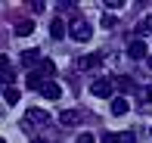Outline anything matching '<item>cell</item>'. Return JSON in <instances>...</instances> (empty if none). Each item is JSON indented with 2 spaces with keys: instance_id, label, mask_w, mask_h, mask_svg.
Listing matches in <instances>:
<instances>
[{
  "instance_id": "obj_1",
  "label": "cell",
  "mask_w": 152,
  "mask_h": 143,
  "mask_svg": "<svg viewBox=\"0 0 152 143\" xmlns=\"http://www.w3.org/2000/svg\"><path fill=\"white\" fill-rule=\"evenodd\" d=\"M90 93H93V97H99V100H112V97H115L112 78H96L93 84H90Z\"/></svg>"
},
{
  "instance_id": "obj_2",
  "label": "cell",
  "mask_w": 152,
  "mask_h": 143,
  "mask_svg": "<svg viewBox=\"0 0 152 143\" xmlns=\"http://www.w3.org/2000/svg\"><path fill=\"white\" fill-rule=\"evenodd\" d=\"M50 121V112H44V109H28L25 112V125L28 128H40V125H47Z\"/></svg>"
},
{
  "instance_id": "obj_3",
  "label": "cell",
  "mask_w": 152,
  "mask_h": 143,
  "mask_svg": "<svg viewBox=\"0 0 152 143\" xmlns=\"http://www.w3.org/2000/svg\"><path fill=\"white\" fill-rule=\"evenodd\" d=\"M72 37H75V40H90V37H93V28H90V22H84V19L72 22Z\"/></svg>"
},
{
  "instance_id": "obj_4",
  "label": "cell",
  "mask_w": 152,
  "mask_h": 143,
  "mask_svg": "<svg viewBox=\"0 0 152 143\" xmlns=\"http://www.w3.org/2000/svg\"><path fill=\"white\" fill-rule=\"evenodd\" d=\"M12 78H16V72H12V65H10V56L0 53V87H10Z\"/></svg>"
},
{
  "instance_id": "obj_5",
  "label": "cell",
  "mask_w": 152,
  "mask_h": 143,
  "mask_svg": "<svg viewBox=\"0 0 152 143\" xmlns=\"http://www.w3.org/2000/svg\"><path fill=\"white\" fill-rule=\"evenodd\" d=\"M146 53H149V47L143 44V40H130L127 44V56L130 59H146Z\"/></svg>"
},
{
  "instance_id": "obj_6",
  "label": "cell",
  "mask_w": 152,
  "mask_h": 143,
  "mask_svg": "<svg viewBox=\"0 0 152 143\" xmlns=\"http://www.w3.org/2000/svg\"><path fill=\"white\" fill-rule=\"evenodd\" d=\"M99 62H102L99 53H87V56H81V59H78V69H81V72H90V69H96Z\"/></svg>"
},
{
  "instance_id": "obj_7",
  "label": "cell",
  "mask_w": 152,
  "mask_h": 143,
  "mask_svg": "<svg viewBox=\"0 0 152 143\" xmlns=\"http://www.w3.org/2000/svg\"><path fill=\"white\" fill-rule=\"evenodd\" d=\"M40 93H44L47 100H59V97H62V87H59V84H53V81H44Z\"/></svg>"
},
{
  "instance_id": "obj_8",
  "label": "cell",
  "mask_w": 152,
  "mask_h": 143,
  "mask_svg": "<svg viewBox=\"0 0 152 143\" xmlns=\"http://www.w3.org/2000/svg\"><path fill=\"white\" fill-rule=\"evenodd\" d=\"M22 65H25V69L40 65V53H37V50H25V53H22Z\"/></svg>"
},
{
  "instance_id": "obj_9",
  "label": "cell",
  "mask_w": 152,
  "mask_h": 143,
  "mask_svg": "<svg viewBox=\"0 0 152 143\" xmlns=\"http://www.w3.org/2000/svg\"><path fill=\"white\" fill-rule=\"evenodd\" d=\"M50 37L53 40H62V37H65V22H62V19H53V22H50Z\"/></svg>"
},
{
  "instance_id": "obj_10",
  "label": "cell",
  "mask_w": 152,
  "mask_h": 143,
  "mask_svg": "<svg viewBox=\"0 0 152 143\" xmlns=\"http://www.w3.org/2000/svg\"><path fill=\"white\" fill-rule=\"evenodd\" d=\"M127 109H130V103L124 97H112V115H124Z\"/></svg>"
},
{
  "instance_id": "obj_11",
  "label": "cell",
  "mask_w": 152,
  "mask_h": 143,
  "mask_svg": "<svg viewBox=\"0 0 152 143\" xmlns=\"http://www.w3.org/2000/svg\"><path fill=\"white\" fill-rule=\"evenodd\" d=\"M59 121H62V125H65V128H72V125H78V121H81V115L75 112V109H65V112L59 115Z\"/></svg>"
},
{
  "instance_id": "obj_12",
  "label": "cell",
  "mask_w": 152,
  "mask_h": 143,
  "mask_svg": "<svg viewBox=\"0 0 152 143\" xmlns=\"http://www.w3.org/2000/svg\"><path fill=\"white\" fill-rule=\"evenodd\" d=\"M3 100H6V103H10V106H16L19 103V87H3Z\"/></svg>"
},
{
  "instance_id": "obj_13",
  "label": "cell",
  "mask_w": 152,
  "mask_h": 143,
  "mask_svg": "<svg viewBox=\"0 0 152 143\" xmlns=\"http://www.w3.org/2000/svg\"><path fill=\"white\" fill-rule=\"evenodd\" d=\"M37 75H40V78H53V75H56V65H53L50 59H47V62H40V69H37Z\"/></svg>"
},
{
  "instance_id": "obj_14",
  "label": "cell",
  "mask_w": 152,
  "mask_h": 143,
  "mask_svg": "<svg viewBox=\"0 0 152 143\" xmlns=\"http://www.w3.org/2000/svg\"><path fill=\"white\" fill-rule=\"evenodd\" d=\"M112 84H115V90H124V93L134 90V81H130V78H115Z\"/></svg>"
},
{
  "instance_id": "obj_15",
  "label": "cell",
  "mask_w": 152,
  "mask_h": 143,
  "mask_svg": "<svg viewBox=\"0 0 152 143\" xmlns=\"http://www.w3.org/2000/svg\"><path fill=\"white\" fill-rule=\"evenodd\" d=\"M25 87H31V90H40V87H44V78H40L37 72H31V75H28V84H25Z\"/></svg>"
},
{
  "instance_id": "obj_16",
  "label": "cell",
  "mask_w": 152,
  "mask_h": 143,
  "mask_svg": "<svg viewBox=\"0 0 152 143\" xmlns=\"http://www.w3.org/2000/svg\"><path fill=\"white\" fill-rule=\"evenodd\" d=\"M31 31H34V22H28V19H25V22H16V34H31Z\"/></svg>"
},
{
  "instance_id": "obj_17",
  "label": "cell",
  "mask_w": 152,
  "mask_h": 143,
  "mask_svg": "<svg viewBox=\"0 0 152 143\" xmlns=\"http://www.w3.org/2000/svg\"><path fill=\"white\" fill-rule=\"evenodd\" d=\"M99 143H121V134L118 131H106V134H99Z\"/></svg>"
},
{
  "instance_id": "obj_18",
  "label": "cell",
  "mask_w": 152,
  "mask_h": 143,
  "mask_svg": "<svg viewBox=\"0 0 152 143\" xmlns=\"http://www.w3.org/2000/svg\"><path fill=\"white\" fill-rule=\"evenodd\" d=\"M146 31H152V16H146L140 22V28H137V34H146Z\"/></svg>"
},
{
  "instance_id": "obj_19",
  "label": "cell",
  "mask_w": 152,
  "mask_h": 143,
  "mask_svg": "<svg viewBox=\"0 0 152 143\" xmlns=\"http://www.w3.org/2000/svg\"><path fill=\"white\" fill-rule=\"evenodd\" d=\"M75 143H96V137H93V134H81Z\"/></svg>"
},
{
  "instance_id": "obj_20",
  "label": "cell",
  "mask_w": 152,
  "mask_h": 143,
  "mask_svg": "<svg viewBox=\"0 0 152 143\" xmlns=\"http://www.w3.org/2000/svg\"><path fill=\"white\" fill-rule=\"evenodd\" d=\"M34 143H47V140H34Z\"/></svg>"
},
{
  "instance_id": "obj_21",
  "label": "cell",
  "mask_w": 152,
  "mask_h": 143,
  "mask_svg": "<svg viewBox=\"0 0 152 143\" xmlns=\"http://www.w3.org/2000/svg\"><path fill=\"white\" fill-rule=\"evenodd\" d=\"M0 143H6V140H3V137H0Z\"/></svg>"
},
{
  "instance_id": "obj_22",
  "label": "cell",
  "mask_w": 152,
  "mask_h": 143,
  "mask_svg": "<svg viewBox=\"0 0 152 143\" xmlns=\"http://www.w3.org/2000/svg\"><path fill=\"white\" fill-rule=\"evenodd\" d=\"M149 65H152V62H149Z\"/></svg>"
}]
</instances>
